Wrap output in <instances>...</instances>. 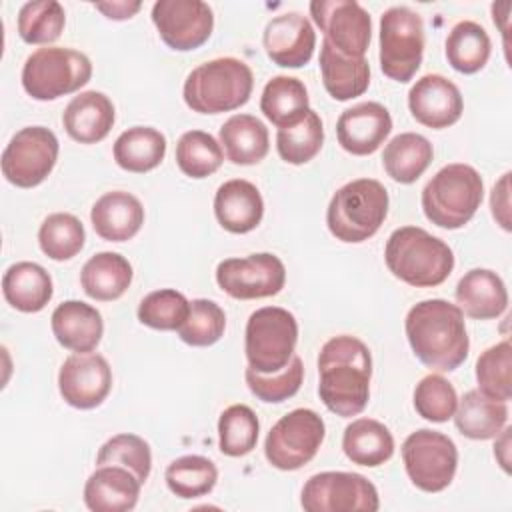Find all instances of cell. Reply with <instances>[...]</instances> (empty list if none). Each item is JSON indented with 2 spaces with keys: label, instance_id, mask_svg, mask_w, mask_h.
<instances>
[{
  "label": "cell",
  "instance_id": "1",
  "mask_svg": "<svg viewBox=\"0 0 512 512\" xmlns=\"http://www.w3.org/2000/svg\"><path fill=\"white\" fill-rule=\"evenodd\" d=\"M318 394L324 406L342 418L358 416L370 398L372 356L368 346L350 334L324 342L318 356Z\"/></svg>",
  "mask_w": 512,
  "mask_h": 512
},
{
  "label": "cell",
  "instance_id": "2",
  "mask_svg": "<svg viewBox=\"0 0 512 512\" xmlns=\"http://www.w3.org/2000/svg\"><path fill=\"white\" fill-rule=\"evenodd\" d=\"M404 330L414 356L430 370L452 372L468 356L464 314L448 300L432 298L414 304L406 314Z\"/></svg>",
  "mask_w": 512,
  "mask_h": 512
},
{
  "label": "cell",
  "instance_id": "3",
  "mask_svg": "<svg viewBox=\"0 0 512 512\" xmlns=\"http://www.w3.org/2000/svg\"><path fill=\"white\" fill-rule=\"evenodd\" d=\"M388 270L416 288L440 286L454 270L450 246L418 226L396 228L384 248Z\"/></svg>",
  "mask_w": 512,
  "mask_h": 512
},
{
  "label": "cell",
  "instance_id": "4",
  "mask_svg": "<svg viewBox=\"0 0 512 512\" xmlns=\"http://www.w3.org/2000/svg\"><path fill=\"white\" fill-rule=\"evenodd\" d=\"M254 88L250 66L234 56H222L196 66L184 80L186 106L198 114H220L244 106Z\"/></svg>",
  "mask_w": 512,
  "mask_h": 512
},
{
  "label": "cell",
  "instance_id": "5",
  "mask_svg": "<svg viewBox=\"0 0 512 512\" xmlns=\"http://www.w3.org/2000/svg\"><path fill=\"white\" fill-rule=\"evenodd\" d=\"M388 192L374 178H358L338 188L326 210L330 234L346 244L372 238L388 216Z\"/></svg>",
  "mask_w": 512,
  "mask_h": 512
},
{
  "label": "cell",
  "instance_id": "6",
  "mask_svg": "<svg viewBox=\"0 0 512 512\" xmlns=\"http://www.w3.org/2000/svg\"><path fill=\"white\" fill-rule=\"evenodd\" d=\"M482 198L484 184L476 168L456 162L428 180L422 190V210L438 228L458 230L474 218Z\"/></svg>",
  "mask_w": 512,
  "mask_h": 512
},
{
  "label": "cell",
  "instance_id": "7",
  "mask_svg": "<svg viewBox=\"0 0 512 512\" xmlns=\"http://www.w3.org/2000/svg\"><path fill=\"white\" fill-rule=\"evenodd\" d=\"M90 78V58L80 50L64 46L38 48L22 66V88L28 96L42 102L80 90Z\"/></svg>",
  "mask_w": 512,
  "mask_h": 512
},
{
  "label": "cell",
  "instance_id": "8",
  "mask_svg": "<svg viewBox=\"0 0 512 512\" xmlns=\"http://www.w3.org/2000/svg\"><path fill=\"white\" fill-rule=\"evenodd\" d=\"M298 322L280 306H264L250 314L244 330V352L248 366L260 374L282 370L294 356Z\"/></svg>",
  "mask_w": 512,
  "mask_h": 512
},
{
  "label": "cell",
  "instance_id": "9",
  "mask_svg": "<svg viewBox=\"0 0 512 512\" xmlns=\"http://www.w3.org/2000/svg\"><path fill=\"white\" fill-rule=\"evenodd\" d=\"M424 56V22L408 6H392L380 16V70L394 82H408Z\"/></svg>",
  "mask_w": 512,
  "mask_h": 512
},
{
  "label": "cell",
  "instance_id": "10",
  "mask_svg": "<svg viewBox=\"0 0 512 512\" xmlns=\"http://www.w3.org/2000/svg\"><path fill=\"white\" fill-rule=\"evenodd\" d=\"M324 436L322 416L310 408H296L270 428L264 442L266 460L284 472L298 470L318 454Z\"/></svg>",
  "mask_w": 512,
  "mask_h": 512
},
{
  "label": "cell",
  "instance_id": "11",
  "mask_svg": "<svg viewBox=\"0 0 512 512\" xmlns=\"http://www.w3.org/2000/svg\"><path fill=\"white\" fill-rule=\"evenodd\" d=\"M402 462L410 482L418 490L434 494L452 484L458 468V448L446 434L420 428L404 440Z\"/></svg>",
  "mask_w": 512,
  "mask_h": 512
},
{
  "label": "cell",
  "instance_id": "12",
  "mask_svg": "<svg viewBox=\"0 0 512 512\" xmlns=\"http://www.w3.org/2000/svg\"><path fill=\"white\" fill-rule=\"evenodd\" d=\"M58 138L50 128L26 126L18 130L2 152V174L18 188L42 184L56 166Z\"/></svg>",
  "mask_w": 512,
  "mask_h": 512
},
{
  "label": "cell",
  "instance_id": "13",
  "mask_svg": "<svg viewBox=\"0 0 512 512\" xmlns=\"http://www.w3.org/2000/svg\"><path fill=\"white\" fill-rule=\"evenodd\" d=\"M306 512H376V486L356 472H320L306 480L300 496Z\"/></svg>",
  "mask_w": 512,
  "mask_h": 512
},
{
  "label": "cell",
  "instance_id": "14",
  "mask_svg": "<svg viewBox=\"0 0 512 512\" xmlns=\"http://www.w3.org/2000/svg\"><path fill=\"white\" fill-rule=\"evenodd\" d=\"M310 16L334 50L364 58L372 38V20L356 0H312Z\"/></svg>",
  "mask_w": 512,
  "mask_h": 512
},
{
  "label": "cell",
  "instance_id": "15",
  "mask_svg": "<svg viewBox=\"0 0 512 512\" xmlns=\"http://www.w3.org/2000/svg\"><path fill=\"white\" fill-rule=\"evenodd\" d=\"M216 282L236 300H256L276 296L286 284L282 260L270 252L246 258H226L216 268Z\"/></svg>",
  "mask_w": 512,
  "mask_h": 512
},
{
  "label": "cell",
  "instance_id": "16",
  "mask_svg": "<svg viewBox=\"0 0 512 512\" xmlns=\"http://www.w3.org/2000/svg\"><path fill=\"white\" fill-rule=\"evenodd\" d=\"M152 22L168 48L188 52L210 38L214 12L202 0H158L152 6Z\"/></svg>",
  "mask_w": 512,
  "mask_h": 512
},
{
  "label": "cell",
  "instance_id": "17",
  "mask_svg": "<svg viewBox=\"0 0 512 512\" xmlns=\"http://www.w3.org/2000/svg\"><path fill=\"white\" fill-rule=\"evenodd\" d=\"M112 388V368L98 352H74L58 372V390L66 404L78 410L100 406Z\"/></svg>",
  "mask_w": 512,
  "mask_h": 512
},
{
  "label": "cell",
  "instance_id": "18",
  "mask_svg": "<svg viewBox=\"0 0 512 512\" xmlns=\"http://www.w3.org/2000/svg\"><path fill=\"white\" fill-rule=\"evenodd\" d=\"M262 44L268 58L282 68H300L310 62L316 48V32L300 12H284L268 20Z\"/></svg>",
  "mask_w": 512,
  "mask_h": 512
},
{
  "label": "cell",
  "instance_id": "19",
  "mask_svg": "<svg viewBox=\"0 0 512 512\" xmlns=\"http://www.w3.org/2000/svg\"><path fill=\"white\" fill-rule=\"evenodd\" d=\"M408 108L422 126L442 130L460 120L464 100L458 86L446 76L426 74L410 88Z\"/></svg>",
  "mask_w": 512,
  "mask_h": 512
},
{
  "label": "cell",
  "instance_id": "20",
  "mask_svg": "<svg viewBox=\"0 0 512 512\" xmlns=\"http://www.w3.org/2000/svg\"><path fill=\"white\" fill-rule=\"evenodd\" d=\"M392 132V116L380 102H360L346 108L336 122L338 144L354 156L374 154Z\"/></svg>",
  "mask_w": 512,
  "mask_h": 512
},
{
  "label": "cell",
  "instance_id": "21",
  "mask_svg": "<svg viewBox=\"0 0 512 512\" xmlns=\"http://www.w3.org/2000/svg\"><path fill=\"white\" fill-rule=\"evenodd\" d=\"M142 482L122 466H96L84 484V504L92 512H128L136 506Z\"/></svg>",
  "mask_w": 512,
  "mask_h": 512
},
{
  "label": "cell",
  "instance_id": "22",
  "mask_svg": "<svg viewBox=\"0 0 512 512\" xmlns=\"http://www.w3.org/2000/svg\"><path fill=\"white\" fill-rule=\"evenodd\" d=\"M116 120L112 100L98 90L74 96L62 112L66 134L80 144H96L108 136Z\"/></svg>",
  "mask_w": 512,
  "mask_h": 512
},
{
  "label": "cell",
  "instance_id": "23",
  "mask_svg": "<svg viewBox=\"0 0 512 512\" xmlns=\"http://www.w3.org/2000/svg\"><path fill=\"white\" fill-rule=\"evenodd\" d=\"M214 214L218 224L232 234L252 232L264 216L262 194L244 178L228 180L216 190Z\"/></svg>",
  "mask_w": 512,
  "mask_h": 512
},
{
  "label": "cell",
  "instance_id": "24",
  "mask_svg": "<svg viewBox=\"0 0 512 512\" xmlns=\"http://www.w3.org/2000/svg\"><path fill=\"white\" fill-rule=\"evenodd\" d=\"M90 220L94 232L106 242H126L134 238L144 224V208L140 200L124 190L102 194L92 210Z\"/></svg>",
  "mask_w": 512,
  "mask_h": 512
},
{
  "label": "cell",
  "instance_id": "25",
  "mask_svg": "<svg viewBox=\"0 0 512 512\" xmlns=\"http://www.w3.org/2000/svg\"><path fill=\"white\" fill-rule=\"evenodd\" d=\"M454 298L462 314L474 320L498 318L508 308L506 284L488 268H474L466 272L456 284Z\"/></svg>",
  "mask_w": 512,
  "mask_h": 512
},
{
  "label": "cell",
  "instance_id": "26",
  "mask_svg": "<svg viewBox=\"0 0 512 512\" xmlns=\"http://www.w3.org/2000/svg\"><path fill=\"white\" fill-rule=\"evenodd\" d=\"M50 326L58 344L72 352H92L104 334L102 314L82 300L58 304L52 312Z\"/></svg>",
  "mask_w": 512,
  "mask_h": 512
},
{
  "label": "cell",
  "instance_id": "27",
  "mask_svg": "<svg viewBox=\"0 0 512 512\" xmlns=\"http://www.w3.org/2000/svg\"><path fill=\"white\" fill-rule=\"evenodd\" d=\"M320 74L326 92L338 102L362 96L370 86L368 60L344 56L324 40L320 46Z\"/></svg>",
  "mask_w": 512,
  "mask_h": 512
},
{
  "label": "cell",
  "instance_id": "28",
  "mask_svg": "<svg viewBox=\"0 0 512 512\" xmlns=\"http://www.w3.org/2000/svg\"><path fill=\"white\" fill-rule=\"evenodd\" d=\"M2 294L6 302L26 314L40 312L52 298L54 286L50 274L36 262H16L2 276Z\"/></svg>",
  "mask_w": 512,
  "mask_h": 512
},
{
  "label": "cell",
  "instance_id": "29",
  "mask_svg": "<svg viewBox=\"0 0 512 512\" xmlns=\"http://www.w3.org/2000/svg\"><path fill=\"white\" fill-rule=\"evenodd\" d=\"M454 424L470 440L496 438L508 424V406L480 390H468L456 404Z\"/></svg>",
  "mask_w": 512,
  "mask_h": 512
},
{
  "label": "cell",
  "instance_id": "30",
  "mask_svg": "<svg viewBox=\"0 0 512 512\" xmlns=\"http://www.w3.org/2000/svg\"><path fill=\"white\" fill-rule=\"evenodd\" d=\"M220 146L236 166L258 164L270 148L268 128L252 114H234L220 126Z\"/></svg>",
  "mask_w": 512,
  "mask_h": 512
},
{
  "label": "cell",
  "instance_id": "31",
  "mask_svg": "<svg viewBox=\"0 0 512 512\" xmlns=\"http://www.w3.org/2000/svg\"><path fill=\"white\" fill-rule=\"evenodd\" d=\"M342 450L352 464L376 468L392 458L394 436L374 418H356L344 428Z\"/></svg>",
  "mask_w": 512,
  "mask_h": 512
},
{
  "label": "cell",
  "instance_id": "32",
  "mask_svg": "<svg viewBox=\"0 0 512 512\" xmlns=\"http://www.w3.org/2000/svg\"><path fill=\"white\" fill-rule=\"evenodd\" d=\"M132 274V264L122 254L98 252L82 266L80 284L92 300L112 302L128 290Z\"/></svg>",
  "mask_w": 512,
  "mask_h": 512
},
{
  "label": "cell",
  "instance_id": "33",
  "mask_svg": "<svg viewBox=\"0 0 512 512\" xmlns=\"http://www.w3.org/2000/svg\"><path fill=\"white\" fill-rule=\"evenodd\" d=\"M260 110L278 130L300 122L310 110L304 82L284 74L270 78L260 96Z\"/></svg>",
  "mask_w": 512,
  "mask_h": 512
},
{
  "label": "cell",
  "instance_id": "34",
  "mask_svg": "<svg viewBox=\"0 0 512 512\" xmlns=\"http://www.w3.org/2000/svg\"><path fill=\"white\" fill-rule=\"evenodd\" d=\"M112 154L122 170L144 174L164 160L166 136L150 126H132L116 138Z\"/></svg>",
  "mask_w": 512,
  "mask_h": 512
},
{
  "label": "cell",
  "instance_id": "35",
  "mask_svg": "<svg viewBox=\"0 0 512 512\" xmlns=\"http://www.w3.org/2000/svg\"><path fill=\"white\" fill-rule=\"evenodd\" d=\"M432 156L434 148L428 138L416 132H402L384 146L382 166L394 182L412 184L426 172Z\"/></svg>",
  "mask_w": 512,
  "mask_h": 512
},
{
  "label": "cell",
  "instance_id": "36",
  "mask_svg": "<svg viewBox=\"0 0 512 512\" xmlns=\"http://www.w3.org/2000/svg\"><path fill=\"white\" fill-rule=\"evenodd\" d=\"M448 64L462 74H476L490 58L492 42L484 26L474 20H462L452 26L444 42Z\"/></svg>",
  "mask_w": 512,
  "mask_h": 512
},
{
  "label": "cell",
  "instance_id": "37",
  "mask_svg": "<svg viewBox=\"0 0 512 512\" xmlns=\"http://www.w3.org/2000/svg\"><path fill=\"white\" fill-rule=\"evenodd\" d=\"M168 490L184 500L206 496L214 490L218 482L216 464L198 454H188L172 460L164 472Z\"/></svg>",
  "mask_w": 512,
  "mask_h": 512
},
{
  "label": "cell",
  "instance_id": "38",
  "mask_svg": "<svg viewBox=\"0 0 512 512\" xmlns=\"http://www.w3.org/2000/svg\"><path fill=\"white\" fill-rule=\"evenodd\" d=\"M324 144V126L312 108L306 112V116L286 128H280L276 132V150L280 158L288 164L300 166L310 162Z\"/></svg>",
  "mask_w": 512,
  "mask_h": 512
},
{
  "label": "cell",
  "instance_id": "39",
  "mask_svg": "<svg viewBox=\"0 0 512 512\" xmlns=\"http://www.w3.org/2000/svg\"><path fill=\"white\" fill-rule=\"evenodd\" d=\"M260 422L246 404L228 406L218 418V448L230 458H240L256 448Z\"/></svg>",
  "mask_w": 512,
  "mask_h": 512
},
{
  "label": "cell",
  "instance_id": "40",
  "mask_svg": "<svg viewBox=\"0 0 512 512\" xmlns=\"http://www.w3.org/2000/svg\"><path fill=\"white\" fill-rule=\"evenodd\" d=\"M224 160L220 142L204 130H188L176 144V164L190 178H206L214 174Z\"/></svg>",
  "mask_w": 512,
  "mask_h": 512
},
{
  "label": "cell",
  "instance_id": "41",
  "mask_svg": "<svg viewBox=\"0 0 512 512\" xmlns=\"http://www.w3.org/2000/svg\"><path fill=\"white\" fill-rule=\"evenodd\" d=\"M84 240L86 232L82 222L68 212H54L46 216L38 230L40 250L56 262L74 258L84 248Z\"/></svg>",
  "mask_w": 512,
  "mask_h": 512
},
{
  "label": "cell",
  "instance_id": "42",
  "mask_svg": "<svg viewBox=\"0 0 512 512\" xmlns=\"http://www.w3.org/2000/svg\"><path fill=\"white\" fill-rule=\"evenodd\" d=\"M66 12L56 0L26 2L18 12V34L26 44H50L60 38Z\"/></svg>",
  "mask_w": 512,
  "mask_h": 512
},
{
  "label": "cell",
  "instance_id": "43",
  "mask_svg": "<svg viewBox=\"0 0 512 512\" xmlns=\"http://www.w3.org/2000/svg\"><path fill=\"white\" fill-rule=\"evenodd\" d=\"M478 390L490 398L508 402L512 396V346L502 340L486 348L476 360Z\"/></svg>",
  "mask_w": 512,
  "mask_h": 512
},
{
  "label": "cell",
  "instance_id": "44",
  "mask_svg": "<svg viewBox=\"0 0 512 512\" xmlns=\"http://www.w3.org/2000/svg\"><path fill=\"white\" fill-rule=\"evenodd\" d=\"M106 464L128 468L144 484L152 470L150 444L136 434H116L110 440H106L96 454V466Z\"/></svg>",
  "mask_w": 512,
  "mask_h": 512
},
{
  "label": "cell",
  "instance_id": "45",
  "mask_svg": "<svg viewBox=\"0 0 512 512\" xmlns=\"http://www.w3.org/2000/svg\"><path fill=\"white\" fill-rule=\"evenodd\" d=\"M188 298L172 288L146 294L138 304V320L154 330H178L188 318Z\"/></svg>",
  "mask_w": 512,
  "mask_h": 512
},
{
  "label": "cell",
  "instance_id": "46",
  "mask_svg": "<svg viewBox=\"0 0 512 512\" xmlns=\"http://www.w3.org/2000/svg\"><path fill=\"white\" fill-rule=\"evenodd\" d=\"M244 378L250 392L258 400L268 404H278L292 398L300 390L304 380V364H302V358L294 354L292 360L274 374H260L248 366L244 372Z\"/></svg>",
  "mask_w": 512,
  "mask_h": 512
},
{
  "label": "cell",
  "instance_id": "47",
  "mask_svg": "<svg viewBox=\"0 0 512 512\" xmlns=\"http://www.w3.org/2000/svg\"><path fill=\"white\" fill-rule=\"evenodd\" d=\"M226 330L224 310L208 298H196L190 302V312L184 324L178 328L182 342L190 346H212L216 344Z\"/></svg>",
  "mask_w": 512,
  "mask_h": 512
},
{
  "label": "cell",
  "instance_id": "48",
  "mask_svg": "<svg viewBox=\"0 0 512 512\" xmlns=\"http://www.w3.org/2000/svg\"><path fill=\"white\" fill-rule=\"evenodd\" d=\"M458 396L454 386L440 374L424 376L414 388V408L428 422H446L454 416Z\"/></svg>",
  "mask_w": 512,
  "mask_h": 512
},
{
  "label": "cell",
  "instance_id": "49",
  "mask_svg": "<svg viewBox=\"0 0 512 512\" xmlns=\"http://www.w3.org/2000/svg\"><path fill=\"white\" fill-rule=\"evenodd\" d=\"M510 176H512L510 172H504L502 178L494 184L492 194H490L492 216L506 232H510V228H512V222H510Z\"/></svg>",
  "mask_w": 512,
  "mask_h": 512
},
{
  "label": "cell",
  "instance_id": "50",
  "mask_svg": "<svg viewBox=\"0 0 512 512\" xmlns=\"http://www.w3.org/2000/svg\"><path fill=\"white\" fill-rule=\"evenodd\" d=\"M96 10H100L106 18L110 20H128L132 18L140 8L142 2H128V0H118V2H96Z\"/></svg>",
  "mask_w": 512,
  "mask_h": 512
},
{
  "label": "cell",
  "instance_id": "51",
  "mask_svg": "<svg viewBox=\"0 0 512 512\" xmlns=\"http://www.w3.org/2000/svg\"><path fill=\"white\" fill-rule=\"evenodd\" d=\"M510 426L506 424L502 428V432L496 436V444H494V456L498 460V464L502 466V470L508 474L510 472Z\"/></svg>",
  "mask_w": 512,
  "mask_h": 512
}]
</instances>
